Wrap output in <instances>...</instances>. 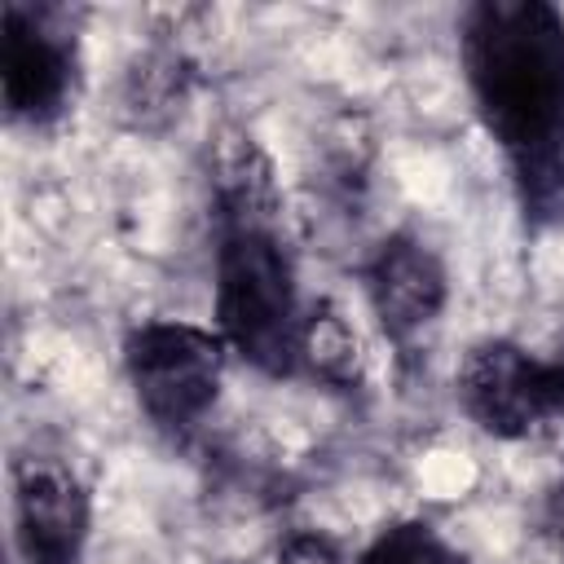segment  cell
I'll return each mask as SVG.
<instances>
[{
    "label": "cell",
    "instance_id": "1",
    "mask_svg": "<svg viewBox=\"0 0 564 564\" xmlns=\"http://www.w3.org/2000/svg\"><path fill=\"white\" fill-rule=\"evenodd\" d=\"M463 66L516 176L564 163V18L542 0H485L463 22Z\"/></svg>",
    "mask_w": 564,
    "mask_h": 564
},
{
    "label": "cell",
    "instance_id": "2",
    "mask_svg": "<svg viewBox=\"0 0 564 564\" xmlns=\"http://www.w3.org/2000/svg\"><path fill=\"white\" fill-rule=\"evenodd\" d=\"M220 339L264 375H286L300 357L295 282L273 229H225L216 251Z\"/></svg>",
    "mask_w": 564,
    "mask_h": 564
},
{
    "label": "cell",
    "instance_id": "3",
    "mask_svg": "<svg viewBox=\"0 0 564 564\" xmlns=\"http://www.w3.org/2000/svg\"><path fill=\"white\" fill-rule=\"evenodd\" d=\"M141 410L163 427L194 423L220 392L225 339L189 322H145L123 344Z\"/></svg>",
    "mask_w": 564,
    "mask_h": 564
},
{
    "label": "cell",
    "instance_id": "4",
    "mask_svg": "<svg viewBox=\"0 0 564 564\" xmlns=\"http://www.w3.org/2000/svg\"><path fill=\"white\" fill-rule=\"evenodd\" d=\"M454 388H458V405L467 410V419L498 441H520L542 419L560 414L555 361H533L524 348L507 339L476 344L463 357Z\"/></svg>",
    "mask_w": 564,
    "mask_h": 564
},
{
    "label": "cell",
    "instance_id": "5",
    "mask_svg": "<svg viewBox=\"0 0 564 564\" xmlns=\"http://www.w3.org/2000/svg\"><path fill=\"white\" fill-rule=\"evenodd\" d=\"M75 79V53L66 31H57L44 13L4 4L0 18V93L4 110L26 123L53 119Z\"/></svg>",
    "mask_w": 564,
    "mask_h": 564
},
{
    "label": "cell",
    "instance_id": "6",
    "mask_svg": "<svg viewBox=\"0 0 564 564\" xmlns=\"http://www.w3.org/2000/svg\"><path fill=\"white\" fill-rule=\"evenodd\" d=\"M18 542L26 564H75L88 538V494L57 458L18 463Z\"/></svg>",
    "mask_w": 564,
    "mask_h": 564
},
{
    "label": "cell",
    "instance_id": "7",
    "mask_svg": "<svg viewBox=\"0 0 564 564\" xmlns=\"http://www.w3.org/2000/svg\"><path fill=\"white\" fill-rule=\"evenodd\" d=\"M366 291H370V308H375L379 326L397 339H410L441 317L449 282H445V264L436 260L432 247L397 234L375 251Z\"/></svg>",
    "mask_w": 564,
    "mask_h": 564
},
{
    "label": "cell",
    "instance_id": "8",
    "mask_svg": "<svg viewBox=\"0 0 564 564\" xmlns=\"http://www.w3.org/2000/svg\"><path fill=\"white\" fill-rule=\"evenodd\" d=\"M212 189L225 229H273L278 216L273 167L251 137H225V145H216Z\"/></svg>",
    "mask_w": 564,
    "mask_h": 564
},
{
    "label": "cell",
    "instance_id": "9",
    "mask_svg": "<svg viewBox=\"0 0 564 564\" xmlns=\"http://www.w3.org/2000/svg\"><path fill=\"white\" fill-rule=\"evenodd\" d=\"M300 357L326 383L352 388L361 379V339L335 304H317L300 322Z\"/></svg>",
    "mask_w": 564,
    "mask_h": 564
},
{
    "label": "cell",
    "instance_id": "10",
    "mask_svg": "<svg viewBox=\"0 0 564 564\" xmlns=\"http://www.w3.org/2000/svg\"><path fill=\"white\" fill-rule=\"evenodd\" d=\"M361 564H463V560L445 546V538L427 520H401L370 542Z\"/></svg>",
    "mask_w": 564,
    "mask_h": 564
},
{
    "label": "cell",
    "instance_id": "11",
    "mask_svg": "<svg viewBox=\"0 0 564 564\" xmlns=\"http://www.w3.org/2000/svg\"><path fill=\"white\" fill-rule=\"evenodd\" d=\"M278 564H339V555H335V546H330L326 538L300 533V538H291V542L278 551Z\"/></svg>",
    "mask_w": 564,
    "mask_h": 564
},
{
    "label": "cell",
    "instance_id": "12",
    "mask_svg": "<svg viewBox=\"0 0 564 564\" xmlns=\"http://www.w3.org/2000/svg\"><path fill=\"white\" fill-rule=\"evenodd\" d=\"M542 529L551 533V542L564 551V480L551 485L546 502H542Z\"/></svg>",
    "mask_w": 564,
    "mask_h": 564
}]
</instances>
